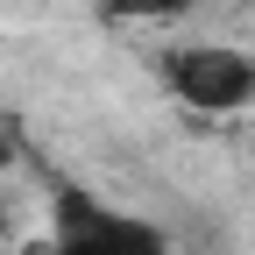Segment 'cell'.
I'll use <instances>...</instances> for the list:
<instances>
[{"label": "cell", "mask_w": 255, "mask_h": 255, "mask_svg": "<svg viewBox=\"0 0 255 255\" xmlns=\"http://www.w3.org/2000/svg\"><path fill=\"white\" fill-rule=\"evenodd\" d=\"M163 85L191 114H241L255 107V57L234 43H184L163 57Z\"/></svg>", "instance_id": "1"}, {"label": "cell", "mask_w": 255, "mask_h": 255, "mask_svg": "<svg viewBox=\"0 0 255 255\" xmlns=\"http://www.w3.org/2000/svg\"><path fill=\"white\" fill-rule=\"evenodd\" d=\"M36 255H92V248H85V241H57V234H50V241H36Z\"/></svg>", "instance_id": "5"}, {"label": "cell", "mask_w": 255, "mask_h": 255, "mask_svg": "<svg viewBox=\"0 0 255 255\" xmlns=\"http://www.w3.org/2000/svg\"><path fill=\"white\" fill-rule=\"evenodd\" d=\"M7 163H21V128L0 114V170H7Z\"/></svg>", "instance_id": "4"}, {"label": "cell", "mask_w": 255, "mask_h": 255, "mask_svg": "<svg viewBox=\"0 0 255 255\" xmlns=\"http://www.w3.org/2000/svg\"><path fill=\"white\" fill-rule=\"evenodd\" d=\"M100 21H177L191 0H92Z\"/></svg>", "instance_id": "3"}, {"label": "cell", "mask_w": 255, "mask_h": 255, "mask_svg": "<svg viewBox=\"0 0 255 255\" xmlns=\"http://www.w3.org/2000/svg\"><path fill=\"white\" fill-rule=\"evenodd\" d=\"M50 234L57 241H85L92 255H170V234L156 220L128 213V206H107V199H92L78 184H64L50 199Z\"/></svg>", "instance_id": "2"}]
</instances>
